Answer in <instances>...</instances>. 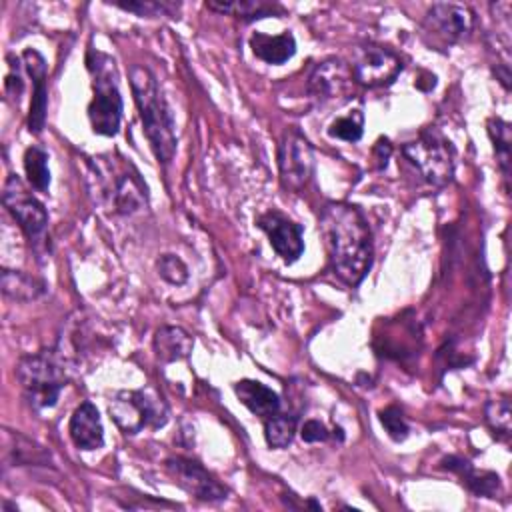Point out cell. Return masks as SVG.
Masks as SVG:
<instances>
[{"mask_svg":"<svg viewBox=\"0 0 512 512\" xmlns=\"http://www.w3.org/2000/svg\"><path fill=\"white\" fill-rule=\"evenodd\" d=\"M334 274L348 286H358L374 260L372 232L362 210L348 202H328L318 220Z\"/></svg>","mask_w":512,"mask_h":512,"instance_id":"1","label":"cell"},{"mask_svg":"<svg viewBox=\"0 0 512 512\" xmlns=\"http://www.w3.org/2000/svg\"><path fill=\"white\" fill-rule=\"evenodd\" d=\"M134 102L140 112L144 134L160 164H170L176 154V122L172 110L158 86L156 76L142 64H132L128 70Z\"/></svg>","mask_w":512,"mask_h":512,"instance_id":"2","label":"cell"},{"mask_svg":"<svg viewBox=\"0 0 512 512\" xmlns=\"http://www.w3.org/2000/svg\"><path fill=\"white\" fill-rule=\"evenodd\" d=\"M16 378L34 410L52 408L70 378V356L62 344L22 356L16 364Z\"/></svg>","mask_w":512,"mask_h":512,"instance_id":"3","label":"cell"},{"mask_svg":"<svg viewBox=\"0 0 512 512\" xmlns=\"http://www.w3.org/2000/svg\"><path fill=\"white\" fill-rule=\"evenodd\" d=\"M88 72L92 74V100L88 104V118L94 134L114 136L122 118V96L118 90V76L114 60L98 50H88Z\"/></svg>","mask_w":512,"mask_h":512,"instance_id":"4","label":"cell"},{"mask_svg":"<svg viewBox=\"0 0 512 512\" xmlns=\"http://www.w3.org/2000/svg\"><path fill=\"white\" fill-rule=\"evenodd\" d=\"M108 412L124 434H138L144 428H160L168 422V406L154 388L116 392Z\"/></svg>","mask_w":512,"mask_h":512,"instance_id":"5","label":"cell"},{"mask_svg":"<svg viewBox=\"0 0 512 512\" xmlns=\"http://www.w3.org/2000/svg\"><path fill=\"white\" fill-rule=\"evenodd\" d=\"M402 154L432 186H446L454 176V148L436 128H426L406 142Z\"/></svg>","mask_w":512,"mask_h":512,"instance_id":"6","label":"cell"},{"mask_svg":"<svg viewBox=\"0 0 512 512\" xmlns=\"http://www.w3.org/2000/svg\"><path fill=\"white\" fill-rule=\"evenodd\" d=\"M2 202L6 210L14 216V220L24 230L32 248L40 254V250H48L46 230H48V212L40 200H36L22 184L16 174H10L4 182Z\"/></svg>","mask_w":512,"mask_h":512,"instance_id":"7","label":"cell"},{"mask_svg":"<svg viewBox=\"0 0 512 512\" xmlns=\"http://www.w3.org/2000/svg\"><path fill=\"white\" fill-rule=\"evenodd\" d=\"M100 172L96 170V178H100V192L116 212L132 214L146 206L148 188L130 162H124L120 168L110 164L108 172H104L106 176Z\"/></svg>","mask_w":512,"mask_h":512,"instance_id":"8","label":"cell"},{"mask_svg":"<svg viewBox=\"0 0 512 512\" xmlns=\"http://www.w3.org/2000/svg\"><path fill=\"white\" fill-rule=\"evenodd\" d=\"M474 28V12L468 6L438 2L432 4L422 20L424 36L432 38V44H458L470 36Z\"/></svg>","mask_w":512,"mask_h":512,"instance_id":"9","label":"cell"},{"mask_svg":"<svg viewBox=\"0 0 512 512\" xmlns=\"http://www.w3.org/2000/svg\"><path fill=\"white\" fill-rule=\"evenodd\" d=\"M352 76L358 84L368 88L388 86L402 72V60L390 48L378 44H364L356 50L350 66Z\"/></svg>","mask_w":512,"mask_h":512,"instance_id":"10","label":"cell"},{"mask_svg":"<svg viewBox=\"0 0 512 512\" xmlns=\"http://www.w3.org/2000/svg\"><path fill=\"white\" fill-rule=\"evenodd\" d=\"M278 166L282 186L300 192L314 172V150L308 140L298 132H286L278 150Z\"/></svg>","mask_w":512,"mask_h":512,"instance_id":"11","label":"cell"},{"mask_svg":"<svg viewBox=\"0 0 512 512\" xmlns=\"http://www.w3.org/2000/svg\"><path fill=\"white\" fill-rule=\"evenodd\" d=\"M164 468L174 484L198 500L220 502L228 496V490L218 480H214L196 460L174 456L164 462Z\"/></svg>","mask_w":512,"mask_h":512,"instance_id":"12","label":"cell"},{"mask_svg":"<svg viewBox=\"0 0 512 512\" xmlns=\"http://www.w3.org/2000/svg\"><path fill=\"white\" fill-rule=\"evenodd\" d=\"M354 92V76L346 62L328 58L312 70L308 78V94L320 102H346Z\"/></svg>","mask_w":512,"mask_h":512,"instance_id":"13","label":"cell"},{"mask_svg":"<svg viewBox=\"0 0 512 512\" xmlns=\"http://www.w3.org/2000/svg\"><path fill=\"white\" fill-rule=\"evenodd\" d=\"M258 228L266 232L270 246L274 252L288 264L296 262L304 252V238H302V226L286 218L284 214L276 210H268L256 220Z\"/></svg>","mask_w":512,"mask_h":512,"instance_id":"14","label":"cell"},{"mask_svg":"<svg viewBox=\"0 0 512 512\" xmlns=\"http://www.w3.org/2000/svg\"><path fill=\"white\" fill-rule=\"evenodd\" d=\"M22 64L32 78L34 90H32V100H30V112H28V130L30 134H40L44 124H46V108H48V70H46V60L44 56L34 50L26 48L22 52Z\"/></svg>","mask_w":512,"mask_h":512,"instance_id":"15","label":"cell"},{"mask_svg":"<svg viewBox=\"0 0 512 512\" xmlns=\"http://www.w3.org/2000/svg\"><path fill=\"white\" fill-rule=\"evenodd\" d=\"M68 434L76 448L80 450H96L104 444V428L100 420V412L92 402H82L70 416Z\"/></svg>","mask_w":512,"mask_h":512,"instance_id":"16","label":"cell"},{"mask_svg":"<svg viewBox=\"0 0 512 512\" xmlns=\"http://www.w3.org/2000/svg\"><path fill=\"white\" fill-rule=\"evenodd\" d=\"M234 394L252 414L260 416L262 420H268L270 416L280 412V396L258 380H238L234 384Z\"/></svg>","mask_w":512,"mask_h":512,"instance_id":"17","label":"cell"},{"mask_svg":"<svg viewBox=\"0 0 512 512\" xmlns=\"http://www.w3.org/2000/svg\"><path fill=\"white\" fill-rule=\"evenodd\" d=\"M442 468L458 474L462 478V484L476 496H486V498H496L500 492V478L494 472H478L474 466L460 456H446L440 462Z\"/></svg>","mask_w":512,"mask_h":512,"instance_id":"18","label":"cell"},{"mask_svg":"<svg viewBox=\"0 0 512 512\" xmlns=\"http://www.w3.org/2000/svg\"><path fill=\"white\" fill-rule=\"evenodd\" d=\"M154 354L162 364H172L178 360H186L192 354L194 338L180 326H162L156 330Z\"/></svg>","mask_w":512,"mask_h":512,"instance_id":"19","label":"cell"},{"mask_svg":"<svg viewBox=\"0 0 512 512\" xmlns=\"http://www.w3.org/2000/svg\"><path fill=\"white\" fill-rule=\"evenodd\" d=\"M250 48L256 58L266 64H284L296 52V40L292 32H282L278 36H270L264 32H254L250 36Z\"/></svg>","mask_w":512,"mask_h":512,"instance_id":"20","label":"cell"},{"mask_svg":"<svg viewBox=\"0 0 512 512\" xmlns=\"http://www.w3.org/2000/svg\"><path fill=\"white\" fill-rule=\"evenodd\" d=\"M50 460V454L30 438L22 434H14L10 430H4V464H16V466H32V464H46Z\"/></svg>","mask_w":512,"mask_h":512,"instance_id":"21","label":"cell"},{"mask_svg":"<svg viewBox=\"0 0 512 512\" xmlns=\"http://www.w3.org/2000/svg\"><path fill=\"white\" fill-rule=\"evenodd\" d=\"M0 286L6 298L18 302H32L46 292V282L22 272V270H8L4 268L0 274Z\"/></svg>","mask_w":512,"mask_h":512,"instance_id":"22","label":"cell"},{"mask_svg":"<svg viewBox=\"0 0 512 512\" xmlns=\"http://www.w3.org/2000/svg\"><path fill=\"white\" fill-rule=\"evenodd\" d=\"M206 6L218 14H230V16L242 18V20H258V18H266V16L284 12L278 4L264 2V0H232V2L212 0Z\"/></svg>","mask_w":512,"mask_h":512,"instance_id":"23","label":"cell"},{"mask_svg":"<svg viewBox=\"0 0 512 512\" xmlns=\"http://www.w3.org/2000/svg\"><path fill=\"white\" fill-rule=\"evenodd\" d=\"M488 136L494 144V152H496V160L498 166L502 170L504 182L508 186V178H510V148H512V130L510 124L502 118H490L488 120Z\"/></svg>","mask_w":512,"mask_h":512,"instance_id":"24","label":"cell"},{"mask_svg":"<svg viewBox=\"0 0 512 512\" xmlns=\"http://www.w3.org/2000/svg\"><path fill=\"white\" fill-rule=\"evenodd\" d=\"M24 170L30 186L38 192H48L50 188V168L48 152L40 146H30L24 152Z\"/></svg>","mask_w":512,"mask_h":512,"instance_id":"25","label":"cell"},{"mask_svg":"<svg viewBox=\"0 0 512 512\" xmlns=\"http://www.w3.org/2000/svg\"><path fill=\"white\" fill-rule=\"evenodd\" d=\"M298 414H274L268 420H264V436L270 448H286L296 432Z\"/></svg>","mask_w":512,"mask_h":512,"instance_id":"26","label":"cell"},{"mask_svg":"<svg viewBox=\"0 0 512 512\" xmlns=\"http://www.w3.org/2000/svg\"><path fill=\"white\" fill-rule=\"evenodd\" d=\"M486 422L494 430L500 440H508L512 434V414H510V400L506 396L488 400L484 406Z\"/></svg>","mask_w":512,"mask_h":512,"instance_id":"27","label":"cell"},{"mask_svg":"<svg viewBox=\"0 0 512 512\" xmlns=\"http://www.w3.org/2000/svg\"><path fill=\"white\" fill-rule=\"evenodd\" d=\"M362 134H364V114L358 108L346 116H338L328 126V136L344 142H358Z\"/></svg>","mask_w":512,"mask_h":512,"instance_id":"28","label":"cell"},{"mask_svg":"<svg viewBox=\"0 0 512 512\" xmlns=\"http://www.w3.org/2000/svg\"><path fill=\"white\" fill-rule=\"evenodd\" d=\"M116 8L134 12L138 16H176L180 4L174 2H158V0H134V2H114Z\"/></svg>","mask_w":512,"mask_h":512,"instance_id":"29","label":"cell"},{"mask_svg":"<svg viewBox=\"0 0 512 512\" xmlns=\"http://www.w3.org/2000/svg\"><path fill=\"white\" fill-rule=\"evenodd\" d=\"M156 268L162 280H166L168 284H184L188 280V266L184 264V260L176 254H162L156 260Z\"/></svg>","mask_w":512,"mask_h":512,"instance_id":"30","label":"cell"},{"mask_svg":"<svg viewBox=\"0 0 512 512\" xmlns=\"http://www.w3.org/2000/svg\"><path fill=\"white\" fill-rule=\"evenodd\" d=\"M380 422L384 426V430L388 432V436L394 440V442H402L406 440L410 428H408V422L402 414V410L398 406H386L384 410H380Z\"/></svg>","mask_w":512,"mask_h":512,"instance_id":"31","label":"cell"},{"mask_svg":"<svg viewBox=\"0 0 512 512\" xmlns=\"http://www.w3.org/2000/svg\"><path fill=\"white\" fill-rule=\"evenodd\" d=\"M300 436H302L304 442H324V440H328L330 432H328V428L320 420L312 418V420H306L302 424Z\"/></svg>","mask_w":512,"mask_h":512,"instance_id":"32","label":"cell"},{"mask_svg":"<svg viewBox=\"0 0 512 512\" xmlns=\"http://www.w3.org/2000/svg\"><path fill=\"white\" fill-rule=\"evenodd\" d=\"M8 62H10V72L6 74V92L18 100V96L24 92V82L18 72V60L14 62V58L8 56Z\"/></svg>","mask_w":512,"mask_h":512,"instance_id":"33","label":"cell"},{"mask_svg":"<svg viewBox=\"0 0 512 512\" xmlns=\"http://www.w3.org/2000/svg\"><path fill=\"white\" fill-rule=\"evenodd\" d=\"M372 152H374V158H376V162H378V168H380V170L386 168L388 158H390V154H392V144H390V140H388V138H380V140L374 144Z\"/></svg>","mask_w":512,"mask_h":512,"instance_id":"34","label":"cell"}]
</instances>
